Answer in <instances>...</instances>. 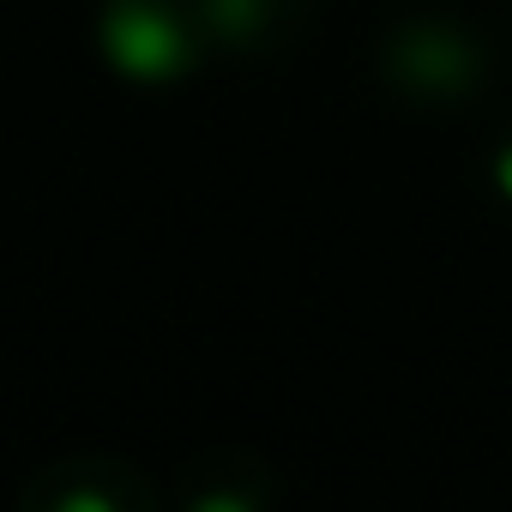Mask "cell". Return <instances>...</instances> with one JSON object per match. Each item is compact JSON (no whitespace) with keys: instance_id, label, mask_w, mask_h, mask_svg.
Here are the masks:
<instances>
[{"instance_id":"obj_1","label":"cell","mask_w":512,"mask_h":512,"mask_svg":"<svg viewBox=\"0 0 512 512\" xmlns=\"http://www.w3.org/2000/svg\"><path fill=\"white\" fill-rule=\"evenodd\" d=\"M500 181H506V193H512V151H506V163H500Z\"/></svg>"}]
</instances>
